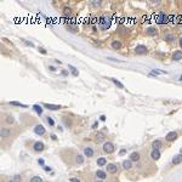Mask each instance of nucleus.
I'll return each instance as SVG.
<instances>
[{
    "label": "nucleus",
    "mask_w": 182,
    "mask_h": 182,
    "mask_svg": "<svg viewBox=\"0 0 182 182\" xmlns=\"http://www.w3.org/2000/svg\"><path fill=\"white\" fill-rule=\"evenodd\" d=\"M110 23H112L110 17L108 15H102L98 18V23H97V25H98L100 31H107V29H109V27H110Z\"/></svg>",
    "instance_id": "obj_1"
},
{
    "label": "nucleus",
    "mask_w": 182,
    "mask_h": 182,
    "mask_svg": "<svg viewBox=\"0 0 182 182\" xmlns=\"http://www.w3.org/2000/svg\"><path fill=\"white\" fill-rule=\"evenodd\" d=\"M102 149L106 154H112L113 152L115 151V147L112 142H104L103 146H102Z\"/></svg>",
    "instance_id": "obj_2"
},
{
    "label": "nucleus",
    "mask_w": 182,
    "mask_h": 182,
    "mask_svg": "<svg viewBox=\"0 0 182 182\" xmlns=\"http://www.w3.org/2000/svg\"><path fill=\"white\" fill-rule=\"evenodd\" d=\"M177 137H179L177 131H170L169 134H166L165 140H166V142H174V141L177 140Z\"/></svg>",
    "instance_id": "obj_3"
},
{
    "label": "nucleus",
    "mask_w": 182,
    "mask_h": 182,
    "mask_svg": "<svg viewBox=\"0 0 182 182\" xmlns=\"http://www.w3.org/2000/svg\"><path fill=\"white\" fill-rule=\"evenodd\" d=\"M135 52H136L137 55H147L148 49H147V46H145V45H137L136 48H135Z\"/></svg>",
    "instance_id": "obj_4"
},
{
    "label": "nucleus",
    "mask_w": 182,
    "mask_h": 182,
    "mask_svg": "<svg viewBox=\"0 0 182 182\" xmlns=\"http://www.w3.org/2000/svg\"><path fill=\"white\" fill-rule=\"evenodd\" d=\"M44 149H45V145L43 142H40V141L34 142V145H33V151L34 152H43Z\"/></svg>",
    "instance_id": "obj_5"
},
{
    "label": "nucleus",
    "mask_w": 182,
    "mask_h": 182,
    "mask_svg": "<svg viewBox=\"0 0 182 182\" xmlns=\"http://www.w3.org/2000/svg\"><path fill=\"white\" fill-rule=\"evenodd\" d=\"M106 170L108 171V174H117L118 172V165H115V164H107V166H106Z\"/></svg>",
    "instance_id": "obj_6"
},
{
    "label": "nucleus",
    "mask_w": 182,
    "mask_h": 182,
    "mask_svg": "<svg viewBox=\"0 0 182 182\" xmlns=\"http://www.w3.org/2000/svg\"><path fill=\"white\" fill-rule=\"evenodd\" d=\"M34 132L37 135H39V136H43V135H45L46 130H45V127L42 124H38V125H35V127H34Z\"/></svg>",
    "instance_id": "obj_7"
},
{
    "label": "nucleus",
    "mask_w": 182,
    "mask_h": 182,
    "mask_svg": "<svg viewBox=\"0 0 182 182\" xmlns=\"http://www.w3.org/2000/svg\"><path fill=\"white\" fill-rule=\"evenodd\" d=\"M157 22L160 23V25H163V23H166L168 22V15L162 11V12L158 15V17H157Z\"/></svg>",
    "instance_id": "obj_8"
},
{
    "label": "nucleus",
    "mask_w": 182,
    "mask_h": 182,
    "mask_svg": "<svg viewBox=\"0 0 182 182\" xmlns=\"http://www.w3.org/2000/svg\"><path fill=\"white\" fill-rule=\"evenodd\" d=\"M84 154H85V157L92 158L93 154H95V151H93V148L90 147V146H85V147H84Z\"/></svg>",
    "instance_id": "obj_9"
},
{
    "label": "nucleus",
    "mask_w": 182,
    "mask_h": 182,
    "mask_svg": "<svg viewBox=\"0 0 182 182\" xmlns=\"http://www.w3.org/2000/svg\"><path fill=\"white\" fill-rule=\"evenodd\" d=\"M160 155H162V153H160L159 149H152L151 151V158L153 160H159Z\"/></svg>",
    "instance_id": "obj_10"
},
{
    "label": "nucleus",
    "mask_w": 182,
    "mask_h": 182,
    "mask_svg": "<svg viewBox=\"0 0 182 182\" xmlns=\"http://www.w3.org/2000/svg\"><path fill=\"white\" fill-rule=\"evenodd\" d=\"M43 107L48 108L49 110H58V109L62 108L61 106H58V104H50V103H43Z\"/></svg>",
    "instance_id": "obj_11"
},
{
    "label": "nucleus",
    "mask_w": 182,
    "mask_h": 182,
    "mask_svg": "<svg viewBox=\"0 0 182 182\" xmlns=\"http://www.w3.org/2000/svg\"><path fill=\"white\" fill-rule=\"evenodd\" d=\"M0 135H1L3 138H6L11 135V130L9 127H1V131H0Z\"/></svg>",
    "instance_id": "obj_12"
},
{
    "label": "nucleus",
    "mask_w": 182,
    "mask_h": 182,
    "mask_svg": "<svg viewBox=\"0 0 182 182\" xmlns=\"http://www.w3.org/2000/svg\"><path fill=\"white\" fill-rule=\"evenodd\" d=\"M121 166H123V169H125V170H131L132 169V162L130 159H129V160H123Z\"/></svg>",
    "instance_id": "obj_13"
},
{
    "label": "nucleus",
    "mask_w": 182,
    "mask_h": 182,
    "mask_svg": "<svg viewBox=\"0 0 182 182\" xmlns=\"http://www.w3.org/2000/svg\"><path fill=\"white\" fill-rule=\"evenodd\" d=\"M172 60L174 61H181L182 60V51L181 50H176L174 54H172Z\"/></svg>",
    "instance_id": "obj_14"
},
{
    "label": "nucleus",
    "mask_w": 182,
    "mask_h": 182,
    "mask_svg": "<svg viewBox=\"0 0 182 182\" xmlns=\"http://www.w3.org/2000/svg\"><path fill=\"white\" fill-rule=\"evenodd\" d=\"M146 35H148V37H154V35H157V28L148 27L146 29Z\"/></svg>",
    "instance_id": "obj_15"
},
{
    "label": "nucleus",
    "mask_w": 182,
    "mask_h": 182,
    "mask_svg": "<svg viewBox=\"0 0 182 182\" xmlns=\"http://www.w3.org/2000/svg\"><path fill=\"white\" fill-rule=\"evenodd\" d=\"M104 140H106V136H104V134H103V132H97V134L95 135V141H96L97 143L103 142Z\"/></svg>",
    "instance_id": "obj_16"
},
{
    "label": "nucleus",
    "mask_w": 182,
    "mask_h": 182,
    "mask_svg": "<svg viewBox=\"0 0 182 182\" xmlns=\"http://www.w3.org/2000/svg\"><path fill=\"white\" fill-rule=\"evenodd\" d=\"M164 40L171 44V43H174V42H175V35H174L172 33H166L165 35H164Z\"/></svg>",
    "instance_id": "obj_17"
},
{
    "label": "nucleus",
    "mask_w": 182,
    "mask_h": 182,
    "mask_svg": "<svg viewBox=\"0 0 182 182\" xmlns=\"http://www.w3.org/2000/svg\"><path fill=\"white\" fill-rule=\"evenodd\" d=\"M130 160L131 162H140L141 160V154L138 152H132L130 154Z\"/></svg>",
    "instance_id": "obj_18"
},
{
    "label": "nucleus",
    "mask_w": 182,
    "mask_h": 182,
    "mask_svg": "<svg viewBox=\"0 0 182 182\" xmlns=\"http://www.w3.org/2000/svg\"><path fill=\"white\" fill-rule=\"evenodd\" d=\"M163 147V142H162V140H155L152 142V148L153 149H160Z\"/></svg>",
    "instance_id": "obj_19"
},
{
    "label": "nucleus",
    "mask_w": 182,
    "mask_h": 182,
    "mask_svg": "<svg viewBox=\"0 0 182 182\" xmlns=\"http://www.w3.org/2000/svg\"><path fill=\"white\" fill-rule=\"evenodd\" d=\"M171 163H172V165H179V164H181V163H182V153L175 155V157L172 158Z\"/></svg>",
    "instance_id": "obj_20"
},
{
    "label": "nucleus",
    "mask_w": 182,
    "mask_h": 182,
    "mask_svg": "<svg viewBox=\"0 0 182 182\" xmlns=\"http://www.w3.org/2000/svg\"><path fill=\"white\" fill-rule=\"evenodd\" d=\"M110 46H112V49H114V50H120L121 49L120 40H113V42L110 43Z\"/></svg>",
    "instance_id": "obj_21"
},
{
    "label": "nucleus",
    "mask_w": 182,
    "mask_h": 182,
    "mask_svg": "<svg viewBox=\"0 0 182 182\" xmlns=\"http://www.w3.org/2000/svg\"><path fill=\"white\" fill-rule=\"evenodd\" d=\"M84 164V157L81 154H75V165H81Z\"/></svg>",
    "instance_id": "obj_22"
},
{
    "label": "nucleus",
    "mask_w": 182,
    "mask_h": 182,
    "mask_svg": "<svg viewBox=\"0 0 182 182\" xmlns=\"http://www.w3.org/2000/svg\"><path fill=\"white\" fill-rule=\"evenodd\" d=\"M95 175H96V177L98 180H104L106 177H107V174H106L104 171H102V170H97Z\"/></svg>",
    "instance_id": "obj_23"
},
{
    "label": "nucleus",
    "mask_w": 182,
    "mask_h": 182,
    "mask_svg": "<svg viewBox=\"0 0 182 182\" xmlns=\"http://www.w3.org/2000/svg\"><path fill=\"white\" fill-rule=\"evenodd\" d=\"M97 165L98 166H107V159L104 157H100L97 159Z\"/></svg>",
    "instance_id": "obj_24"
},
{
    "label": "nucleus",
    "mask_w": 182,
    "mask_h": 182,
    "mask_svg": "<svg viewBox=\"0 0 182 182\" xmlns=\"http://www.w3.org/2000/svg\"><path fill=\"white\" fill-rule=\"evenodd\" d=\"M63 15L69 18L70 15H72V9L68 7V6H64V7H63Z\"/></svg>",
    "instance_id": "obj_25"
},
{
    "label": "nucleus",
    "mask_w": 182,
    "mask_h": 182,
    "mask_svg": "<svg viewBox=\"0 0 182 182\" xmlns=\"http://www.w3.org/2000/svg\"><path fill=\"white\" fill-rule=\"evenodd\" d=\"M68 68H69V70H70V72H72V74L74 75V77H78V75H79L78 69L75 68L74 66H72V64H69V66H68Z\"/></svg>",
    "instance_id": "obj_26"
},
{
    "label": "nucleus",
    "mask_w": 182,
    "mask_h": 182,
    "mask_svg": "<svg viewBox=\"0 0 182 182\" xmlns=\"http://www.w3.org/2000/svg\"><path fill=\"white\" fill-rule=\"evenodd\" d=\"M33 109L38 113V115H42V114H43V108H42V106H39V104H34V106H33Z\"/></svg>",
    "instance_id": "obj_27"
},
{
    "label": "nucleus",
    "mask_w": 182,
    "mask_h": 182,
    "mask_svg": "<svg viewBox=\"0 0 182 182\" xmlns=\"http://www.w3.org/2000/svg\"><path fill=\"white\" fill-rule=\"evenodd\" d=\"M5 123H6V124H14L15 123V118L12 115H7L6 118H5Z\"/></svg>",
    "instance_id": "obj_28"
},
{
    "label": "nucleus",
    "mask_w": 182,
    "mask_h": 182,
    "mask_svg": "<svg viewBox=\"0 0 182 182\" xmlns=\"http://www.w3.org/2000/svg\"><path fill=\"white\" fill-rule=\"evenodd\" d=\"M10 104H11V106H17V107H22V108H27V106H26V104L20 103V102H16V101H11Z\"/></svg>",
    "instance_id": "obj_29"
},
{
    "label": "nucleus",
    "mask_w": 182,
    "mask_h": 182,
    "mask_svg": "<svg viewBox=\"0 0 182 182\" xmlns=\"http://www.w3.org/2000/svg\"><path fill=\"white\" fill-rule=\"evenodd\" d=\"M110 80H112L113 83H114L117 86L119 87V89H124V85H123V84L120 83V81H118V80H117V79H114V78H110Z\"/></svg>",
    "instance_id": "obj_30"
},
{
    "label": "nucleus",
    "mask_w": 182,
    "mask_h": 182,
    "mask_svg": "<svg viewBox=\"0 0 182 182\" xmlns=\"http://www.w3.org/2000/svg\"><path fill=\"white\" fill-rule=\"evenodd\" d=\"M31 182H43V179L40 176H33L31 179Z\"/></svg>",
    "instance_id": "obj_31"
},
{
    "label": "nucleus",
    "mask_w": 182,
    "mask_h": 182,
    "mask_svg": "<svg viewBox=\"0 0 182 182\" xmlns=\"http://www.w3.org/2000/svg\"><path fill=\"white\" fill-rule=\"evenodd\" d=\"M46 120H48V123L50 124V126H54V125H55V121H54V119H52L51 117H46Z\"/></svg>",
    "instance_id": "obj_32"
},
{
    "label": "nucleus",
    "mask_w": 182,
    "mask_h": 182,
    "mask_svg": "<svg viewBox=\"0 0 182 182\" xmlns=\"http://www.w3.org/2000/svg\"><path fill=\"white\" fill-rule=\"evenodd\" d=\"M91 5L92 6H100V5H101V1H100V0H92Z\"/></svg>",
    "instance_id": "obj_33"
},
{
    "label": "nucleus",
    "mask_w": 182,
    "mask_h": 182,
    "mask_svg": "<svg viewBox=\"0 0 182 182\" xmlns=\"http://www.w3.org/2000/svg\"><path fill=\"white\" fill-rule=\"evenodd\" d=\"M12 180H14L15 182H21V181H22V177H21L20 175H16V176H15V177H14Z\"/></svg>",
    "instance_id": "obj_34"
},
{
    "label": "nucleus",
    "mask_w": 182,
    "mask_h": 182,
    "mask_svg": "<svg viewBox=\"0 0 182 182\" xmlns=\"http://www.w3.org/2000/svg\"><path fill=\"white\" fill-rule=\"evenodd\" d=\"M63 120H64V123H66V125H67L68 127H69L70 125H72V121H70V120H67L66 118H63Z\"/></svg>",
    "instance_id": "obj_35"
},
{
    "label": "nucleus",
    "mask_w": 182,
    "mask_h": 182,
    "mask_svg": "<svg viewBox=\"0 0 182 182\" xmlns=\"http://www.w3.org/2000/svg\"><path fill=\"white\" fill-rule=\"evenodd\" d=\"M108 60H110V61H114V62H123V61H120V60H117V58H113V57H108Z\"/></svg>",
    "instance_id": "obj_36"
},
{
    "label": "nucleus",
    "mask_w": 182,
    "mask_h": 182,
    "mask_svg": "<svg viewBox=\"0 0 182 182\" xmlns=\"http://www.w3.org/2000/svg\"><path fill=\"white\" fill-rule=\"evenodd\" d=\"M39 51H40V52H42V54L46 55V50H45V49H43V48H39Z\"/></svg>",
    "instance_id": "obj_37"
},
{
    "label": "nucleus",
    "mask_w": 182,
    "mask_h": 182,
    "mask_svg": "<svg viewBox=\"0 0 182 182\" xmlns=\"http://www.w3.org/2000/svg\"><path fill=\"white\" fill-rule=\"evenodd\" d=\"M70 182H80V180H79V179H74V177H72V179H70Z\"/></svg>",
    "instance_id": "obj_38"
},
{
    "label": "nucleus",
    "mask_w": 182,
    "mask_h": 182,
    "mask_svg": "<svg viewBox=\"0 0 182 182\" xmlns=\"http://www.w3.org/2000/svg\"><path fill=\"white\" fill-rule=\"evenodd\" d=\"M179 45H180V48L182 49V37H181V38L179 39Z\"/></svg>",
    "instance_id": "obj_39"
},
{
    "label": "nucleus",
    "mask_w": 182,
    "mask_h": 182,
    "mask_svg": "<svg viewBox=\"0 0 182 182\" xmlns=\"http://www.w3.org/2000/svg\"><path fill=\"white\" fill-rule=\"evenodd\" d=\"M49 69H50V70H52V72H56V70H57L55 67H52V66H50V67H49Z\"/></svg>",
    "instance_id": "obj_40"
},
{
    "label": "nucleus",
    "mask_w": 182,
    "mask_h": 182,
    "mask_svg": "<svg viewBox=\"0 0 182 182\" xmlns=\"http://www.w3.org/2000/svg\"><path fill=\"white\" fill-rule=\"evenodd\" d=\"M97 125H98V123H97V121H95V123H93V125H92V129H96V127H97Z\"/></svg>",
    "instance_id": "obj_41"
},
{
    "label": "nucleus",
    "mask_w": 182,
    "mask_h": 182,
    "mask_svg": "<svg viewBox=\"0 0 182 182\" xmlns=\"http://www.w3.org/2000/svg\"><path fill=\"white\" fill-rule=\"evenodd\" d=\"M100 119H101L102 121H104L106 120V115H101V117H100Z\"/></svg>",
    "instance_id": "obj_42"
},
{
    "label": "nucleus",
    "mask_w": 182,
    "mask_h": 182,
    "mask_svg": "<svg viewBox=\"0 0 182 182\" xmlns=\"http://www.w3.org/2000/svg\"><path fill=\"white\" fill-rule=\"evenodd\" d=\"M44 169H45V171H51V168H49V166H45Z\"/></svg>",
    "instance_id": "obj_43"
},
{
    "label": "nucleus",
    "mask_w": 182,
    "mask_h": 182,
    "mask_svg": "<svg viewBox=\"0 0 182 182\" xmlns=\"http://www.w3.org/2000/svg\"><path fill=\"white\" fill-rule=\"evenodd\" d=\"M38 163H39V164H42V165H44V160H43V159H39Z\"/></svg>",
    "instance_id": "obj_44"
},
{
    "label": "nucleus",
    "mask_w": 182,
    "mask_h": 182,
    "mask_svg": "<svg viewBox=\"0 0 182 182\" xmlns=\"http://www.w3.org/2000/svg\"><path fill=\"white\" fill-rule=\"evenodd\" d=\"M125 152H126V149H121V151H120V154H121V155L125 154Z\"/></svg>",
    "instance_id": "obj_45"
},
{
    "label": "nucleus",
    "mask_w": 182,
    "mask_h": 182,
    "mask_svg": "<svg viewBox=\"0 0 182 182\" xmlns=\"http://www.w3.org/2000/svg\"><path fill=\"white\" fill-rule=\"evenodd\" d=\"M7 182H15V181H14V180H9Z\"/></svg>",
    "instance_id": "obj_46"
},
{
    "label": "nucleus",
    "mask_w": 182,
    "mask_h": 182,
    "mask_svg": "<svg viewBox=\"0 0 182 182\" xmlns=\"http://www.w3.org/2000/svg\"><path fill=\"white\" fill-rule=\"evenodd\" d=\"M95 182H102V181H101V180H97V181H95Z\"/></svg>",
    "instance_id": "obj_47"
},
{
    "label": "nucleus",
    "mask_w": 182,
    "mask_h": 182,
    "mask_svg": "<svg viewBox=\"0 0 182 182\" xmlns=\"http://www.w3.org/2000/svg\"><path fill=\"white\" fill-rule=\"evenodd\" d=\"M180 80H182V75H181V77H180Z\"/></svg>",
    "instance_id": "obj_48"
}]
</instances>
